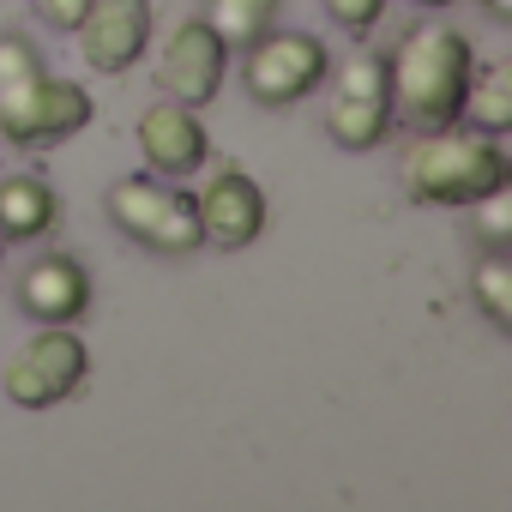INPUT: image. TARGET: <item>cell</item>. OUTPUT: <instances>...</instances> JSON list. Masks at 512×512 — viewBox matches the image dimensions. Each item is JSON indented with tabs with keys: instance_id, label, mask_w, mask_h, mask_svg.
Returning <instances> with one entry per match:
<instances>
[{
	"instance_id": "9a60e30c",
	"label": "cell",
	"mask_w": 512,
	"mask_h": 512,
	"mask_svg": "<svg viewBox=\"0 0 512 512\" xmlns=\"http://www.w3.org/2000/svg\"><path fill=\"white\" fill-rule=\"evenodd\" d=\"M470 296L494 332H512V260H506V247H482V260L470 272Z\"/></svg>"
},
{
	"instance_id": "ffe728a7",
	"label": "cell",
	"mask_w": 512,
	"mask_h": 512,
	"mask_svg": "<svg viewBox=\"0 0 512 512\" xmlns=\"http://www.w3.org/2000/svg\"><path fill=\"white\" fill-rule=\"evenodd\" d=\"M476 7H482L488 19H512V0H476Z\"/></svg>"
},
{
	"instance_id": "52a82bcc",
	"label": "cell",
	"mask_w": 512,
	"mask_h": 512,
	"mask_svg": "<svg viewBox=\"0 0 512 512\" xmlns=\"http://www.w3.org/2000/svg\"><path fill=\"white\" fill-rule=\"evenodd\" d=\"M326 133L338 151H374L392 133V79H386V55L356 49L326 97Z\"/></svg>"
},
{
	"instance_id": "6da1fadb",
	"label": "cell",
	"mask_w": 512,
	"mask_h": 512,
	"mask_svg": "<svg viewBox=\"0 0 512 512\" xmlns=\"http://www.w3.org/2000/svg\"><path fill=\"white\" fill-rule=\"evenodd\" d=\"M470 73H476V49H470L464 31H452V25H410L398 37V49L386 55L392 121H404L410 133L458 127Z\"/></svg>"
},
{
	"instance_id": "d6986e66",
	"label": "cell",
	"mask_w": 512,
	"mask_h": 512,
	"mask_svg": "<svg viewBox=\"0 0 512 512\" xmlns=\"http://www.w3.org/2000/svg\"><path fill=\"white\" fill-rule=\"evenodd\" d=\"M85 7H91V0H31V13H37L49 31H79Z\"/></svg>"
},
{
	"instance_id": "44dd1931",
	"label": "cell",
	"mask_w": 512,
	"mask_h": 512,
	"mask_svg": "<svg viewBox=\"0 0 512 512\" xmlns=\"http://www.w3.org/2000/svg\"><path fill=\"white\" fill-rule=\"evenodd\" d=\"M410 7H422V13H440V7H452V0H410Z\"/></svg>"
},
{
	"instance_id": "30bf717a",
	"label": "cell",
	"mask_w": 512,
	"mask_h": 512,
	"mask_svg": "<svg viewBox=\"0 0 512 512\" xmlns=\"http://www.w3.org/2000/svg\"><path fill=\"white\" fill-rule=\"evenodd\" d=\"M73 37H79V55L91 73L121 79L151 49V0H91Z\"/></svg>"
},
{
	"instance_id": "ba28073f",
	"label": "cell",
	"mask_w": 512,
	"mask_h": 512,
	"mask_svg": "<svg viewBox=\"0 0 512 512\" xmlns=\"http://www.w3.org/2000/svg\"><path fill=\"white\" fill-rule=\"evenodd\" d=\"M193 217H199L205 247L241 253V247H253V241L266 235L272 205H266V187L253 181L241 163H223V169H211V175L193 187Z\"/></svg>"
},
{
	"instance_id": "3957f363",
	"label": "cell",
	"mask_w": 512,
	"mask_h": 512,
	"mask_svg": "<svg viewBox=\"0 0 512 512\" xmlns=\"http://www.w3.org/2000/svg\"><path fill=\"white\" fill-rule=\"evenodd\" d=\"M404 193L416 205H476L482 193L506 187L512 181V157L488 139V133H458V127H434V133H416L404 163Z\"/></svg>"
},
{
	"instance_id": "ac0fdd59",
	"label": "cell",
	"mask_w": 512,
	"mask_h": 512,
	"mask_svg": "<svg viewBox=\"0 0 512 512\" xmlns=\"http://www.w3.org/2000/svg\"><path fill=\"white\" fill-rule=\"evenodd\" d=\"M326 7V19L338 25V31H350V37H368L380 19H386V0H320Z\"/></svg>"
},
{
	"instance_id": "9c48e42d",
	"label": "cell",
	"mask_w": 512,
	"mask_h": 512,
	"mask_svg": "<svg viewBox=\"0 0 512 512\" xmlns=\"http://www.w3.org/2000/svg\"><path fill=\"white\" fill-rule=\"evenodd\" d=\"M223 73H229V43L205 19H181L157 49V91L187 109H205L223 91Z\"/></svg>"
},
{
	"instance_id": "5bb4252c",
	"label": "cell",
	"mask_w": 512,
	"mask_h": 512,
	"mask_svg": "<svg viewBox=\"0 0 512 512\" xmlns=\"http://www.w3.org/2000/svg\"><path fill=\"white\" fill-rule=\"evenodd\" d=\"M458 127L488 133V139H500V133L512 127V61H494V67H476V73H470Z\"/></svg>"
},
{
	"instance_id": "8992f818",
	"label": "cell",
	"mask_w": 512,
	"mask_h": 512,
	"mask_svg": "<svg viewBox=\"0 0 512 512\" xmlns=\"http://www.w3.org/2000/svg\"><path fill=\"white\" fill-rule=\"evenodd\" d=\"M326 73H332V55H326V43L314 31H278L272 25L241 55V85L260 109H290V103L314 97Z\"/></svg>"
},
{
	"instance_id": "5b68a950",
	"label": "cell",
	"mask_w": 512,
	"mask_h": 512,
	"mask_svg": "<svg viewBox=\"0 0 512 512\" xmlns=\"http://www.w3.org/2000/svg\"><path fill=\"white\" fill-rule=\"evenodd\" d=\"M85 380H91V350L73 326H43L0 368V386H7V398L19 410H55L67 398H79Z\"/></svg>"
},
{
	"instance_id": "277c9868",
	"label": "cell",
	"mask_w": 512,
	"mask_h": 512,
	"mask_svg": "<svg viewBox=\"0 0 512 512\" xmlns=\"http://www.w3.org/2000/svg\"><path fill=\"white\" fill-rule=\"evenodd\" d=\"M109 223L139 241L145 253H163V260H187V253L205 247L199 235V217H193V193L181 181H163V175H121L109 193Z\"/></svg>"
},
{
	"instance_id": "7c38bea8",
	"label": "cell",
	"mask_w": 512,
	"mask_h": 512,
	"mask_svg": "<svg viewBox=\"0 0 512 512\" xmlns=\"http://www.w3.org/2000/svg\"><path fill=\"white\" fill-rule=\"evenodd\" d=\"M19 314L37 326H79L91 314V272L73 253H43L19 272Z\"/></svg>"
},
{
	"instance_id": "e0dca14e",
	"label": "cell",
	"mask_w": 512,
	"mask_h": 512,
	"mask_svg": "<svg viewBox=\"0 0 512 512\" xmlns=\"http://www.w3.org/2000/svg\"><path fill=\"white\" fill-rule=\"evenodd\" d=\"M464 211L476 217V241H482V247H506V241H512V181L494 187V193H482V199L464 205Z\"/></svg>"
},
{
	"instance_id": "8fae6325",
	"label": "cell",
	"mask_w": 512,
	"mask_h": 512,
	"mask_svg": "<svg viewBox=\"0 0 512 512\" xmlns=\"http://www.w3.org/2000/svg\"><path fill=\"white\" fill-rule=\"evenodd\" d=\"M133 133H139L145 169L163 175V181H187V175H199V169L211 163V133H205L199 109H187V103H175V97L151 103Z\"/></svg>"
},
{
	"instance_id": "2e32d148",
	"label": "cell",
	"mask_w": 512,
	"mask_h": 512,
	"mask_svg": "<svg viewBox=\"0 0 512 512\" xmlns=\"http://www.w3.org/2000/svg\"><path fill=\"white\" fill-rule=\"evenodd\" d=\"M278 7L284 0H211L205 7V25L229 43V49H247L253 37H266L278 25Z\"/></svg>"
},
{
	"instance_id": "7a4b0ae2",
	"label": "cell",
	"mask_w": 512,
	"mask_h": 512,
	"mask_svg": "<svg viewBox=\"0 0 512 512\" xmlns=\"http://www.w3.org/2000/svg\"><path fill=\"white\" fill-rule=\"evenodd\" d=\"M97 115L91 91L55 79L25 31H0V139L7 145H61Z\"/></svg>"
},
{
	"instance_id": "7402d4cb",
	"label": "cell",
	"mask_w": 512,
	"mask_h": 512,
	"mask_svg": "<svg viewBox=\"0 0 512 512\" xmlns=\"http://www.w3.org/2000/svg\"><path fill=\"white\" fill-rule=\"evenodd\" d=\"M0 260H7V241H0Z\"/></svg>"
},
{
	"instance_id": "4fadbf2b",
	"label": "cell",
	"mask_w": 512,
	"mask_h": 512,
	"mask_svg": "<svg viewBox=\"0 0 512 512\" xmlns=\"http://www.w3.org/2000/svg\"><path fill=\"white\" fill-rule=\"evenodd\" d=\"M55 223H61V193L43 175L0 181V241H43Z\"/></svg>"
}]
</instances>
